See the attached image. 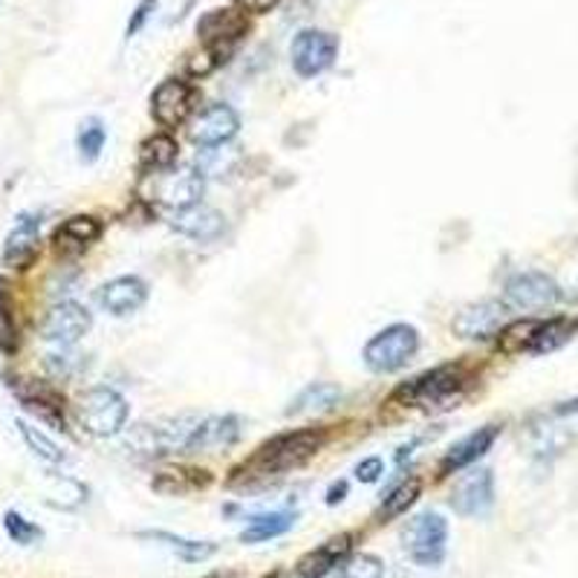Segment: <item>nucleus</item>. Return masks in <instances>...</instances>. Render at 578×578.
<instances>
[{"label":"nucleus","instance_id":"e433bc0d","mask_svg":"<svg viewBox=\"0 0 578 578\" xmlns=\"http://www.w3.org/2000/svg\"><path fill=\"white\" fill-rule=\"evenodd\" d=\"M17 347H21V335H17L15 318L0 304V353L3 356H15Z\"/></svg>","mask_w":578,"mask_h":578},{"label":"nucleus","instance_id":"2f4dec72","mask_svg":"<svg viewBox=\"0 0 578 578\" xmlns=\"http://www.w3.org/2000/svg\"><path fill=\"white\" fill-rule=\"evenodd\" d=\"M105 142H107L105 122L96 119V116L84 119L82 131H79V137H75V148H79L82 163H87V165L96 163L98 156H102V151H105Z\"/></svg>","mask_w":578,"mask_h":578},{"label":"nucleus","instance_id":"a878e982","mask_svg":"<svg viewBox=\"0 0 578 578\" xmlns=\"http://www.w3.org/2000/svg\"><path fill=\"white\" fill-rule=\"evenodd\" d=\"M139 538H145V541H156V544L168 546V550H174V553L182 558V562L188 564H200L205 562V558H212L214 553H217V546L212 544V541H191V538H179V535H172V532H163V530H154V532H139Z\"/></svg>","mask_w":578,"mask_h":578},{"label":"nucleus","instance_id":"79ce46f5","mask_svg":"<svg viewBox=\"0 0 578 578\" xmlns=\"http://www.w3.org/2000/svg\"><path fill=\"white\" fill-rule=\"evenodd\" d=\"M344 497H347V481H335L330 489H327V506L342 504Z\"/></svg>","mask_w":578,"mask_h":578},{"label":"nucleus","instance_id":"ea45409f","mask_svg":"<svg viewBox=\"0 0 578 578\" xmlns=\"http://www.w3.org/2000/svg\"><path fill=\"white\" fill-rule=\"evenodd\" d=\"M353 474H356L358 483H376L385 474L382 457H365V460L353 469Z\"/></svg>","mask_w":578,"mask_h":578},{"label":"nucleus","instance_id":"4468645a","mask_svg":"<svg viewBox=\"0 0 578 578\" xmlns=\"http://www.w3.org/2000/svg\"><path fill=\"white\" fill-rule=\"evenodd\" d=\"M197 90L182 79H165L151 96V114L163 128H179L194 110Z\"/></svg>","mask_w":578,"mask_h":578},{"label":"nucleus","instance_id":"a211bd4d","mask_svg":"<svg viewBox=\"0 0 578 578\" xmlns=\"http://www.w3.org/2000/svg\"><path fill=\"white\" fill-rule=\"evenodd\" d=\"M356 538V532H342V535L330 538V541H325L321 546L302 555V562L295 564V573L302 578H325L327 573H333L339 564L347 562Z\"/></svg>","mask_w":578,"mask_h":578},{"label":"nucleus","instance_id":"b1692460","mask_svg":"<svg viewBox=\"0 0 578 578\" xmlns=\"http://www.w3.org/2000/svg\"><path fill=\"white\" fill-rule=\"evenodd\" d=\"M342 400V391L330 382H312L307 385L293 402L286 408V416H312V414H327L333 411Z\"/></svg>","mask_w":578,"mask_h":578},{"label":"nucleus","instance_id":"39448f33","mask_svg":"<svg viewBox=\"0 0 578 578\" xmlns=\"http://www.w3.org/2000/svg\"><path fill=\"white\" fill-rule=\"evenodd\" d=\"M79 423L93 437H116L128 423V402L114 388H93L79 400Z\"/></svg>","mask_w":578,"mask_h":578},{"label":"nucleus","instance_id":"1a4fd4ad","mask_svg":"<svg viewBox=\"0 0 578 578\" xmlns=\"http://www.w3.org/2000/svg\"><path fill=\"white\" fill-rule=\"evenodd\" d=\"M290 56H293L295 73L302 79H316L335 64L339 38L333 33H325V30H302L295 35Z\"/></svg>","mask_w":578,"mask_h":578},{"label":"nucleus","instance_id":"473e14b6","mask_svg":"<svg viewBox=\"0 0 578 578\" xmlns=\"http://www.w3.org/2000/svg\"><path fill=\"white\" fill-rule=\"evenodd\" d=\"M538 327H541V321H532V318H523V321L506 325L504 330L497 333V335H500V339H497V344H500V351H504V353L527 351Z\"/></svg>","mask_w":578,"mask_h":578},{"label":"nucleus","instance_id":"6ab92c4d","mask_svg":"<svg viewBox=\"0 0 578 578\" xmlns=\"http://www.w3.org/2000/svg\"><path fill=\"white\" fill-rule=\"evenodd\" d=\"M148 302V284L137 275H122L107 281L102 290H98V304L102 310L110 312V316L122 318L137 312L142 304Z\"/></svg>","mask_w":578,"mask_h":578},{"label":"nucleus","instance_id":"f704fd0d","mask_svg":"<svg viewBox=\"0 0 578 578\" xmlns=\"http://www.w3.org/2000/svg\"><path fill=\"white\" fill-rule=\"evenodd\" d=\"M3 530H7V535L15 541V544L21 546H30L35 544V541H42V527H35L33 521H26L24 515L21 512H7L3 515Z\"/></svg>","mask_w":578,"mask_h":578},{"label":"nucleus","instance_id":"2eb2a0df","mask_svg":"<svg viewBox=\"0 0 578 578\" xmlns=\"http://www.w3.org/2000/svg\"><path fill=\"white\" fill-rule=\"evenodd\" d=\"M240 131V116H237L235 107L223 105V102H214L203 110V114L197 116L194 122H191V142L203 148H221L226 142L237 137Z\"/></svg>","mask_w":578,"mask_h":578},{"label":"nucleus","instance_id":"7c9ffc66","mask_svg":"<svg viewBox=\"0 0 578 578\" xmlns=\"http://www.w3.org/2000/svg\"><path fill=\"white\" fill-rule=\"evenodd\" d=\"M573 325L567 318H553V321H541V327L532 335V342L527 351L530 353H553L558 351L562 344L570 342Z\"/></svg>","mask_w":578,"mask_h":578},{"label":"nucleus","instance_id":"37998d69","mask_svg":"<svg viewBox=\"0 0 578 578\" xmlns=\"http://www.w3.org/2000/svg\"><path fill=\"white\" fill-rule=\"evenodd\" d=\"M209 578H246L244 573H237V570H221V573H212Z\"/></svg>","mask_w":578,"mask_h":578},{"label":"nucleus","instance_id":"0eeeda50","mask_svg":"<svg viewBox=\"0 0 578 578\" xmlns=\"http://www.w3.org/2000/svg\"><path fill=\"white\" fill-rule=\"evenodd\" d=\"M405 550L420 567H440L448 550V523L443 515L423 512L408 523Z\"/></svg>","mask_w":578,"mask_h":578},{"label":"nucleus","instance_id":"f8f14e48","mask_svg":"<svg viewBox=\"0 0 578 578\" xmlns=\"http://www.w3.org/2000/svg\"><path fill=\"white\" fill-rule=\"evenodd\" d=\"M246 30H249V21H246L244 9H212L197 21V35L203 47L221 52L223 58L244 38Z\"/></svg>","mask_w":578,"mask_h":578},{"label":"nucleus","instance_id":"c85d7f7f","mask_svg":"<svg viewBox=\"0 0 578 578\" xmlns=\"http://www.w3.org/2000/svg\"><path fill=\"white\" fill-rule=\"evenodd\" d=\"M420 492H423V483H420V477H408V481H402L397 489H391V495L385 497L382 506L376 509V521L388 523V521H393V518L405 515L408 509L414 506L416 497H420Z\"/></svg>","mask_w":578,"mask_h":578},{"label":"nucleus","instance_id":"9d476101","mask_svg":"<svg viewBox=\"0 0 578 578\" xmlns=\"http://www.w3.org/2000/svg\"><path fill=\"white\" fill-rule=\"evenodd\" d=\"M90 325H93V318L82 304L61 302L56 307H49V312L44 316L42 333L56 351H70L73 344H79L90 333Z\"/></svg>","mask_w":578,"mask_h":578},{"label":"nucleus","instance_id":"f3484780","mask_svg":"<svg viewBox=\"0 0 578 578\" xmlns=\"http://www.w3.org/2000/svg\"><path fill=\"white\" fill-rule=\"evenodd\" d=\"M42 249V217L38 214H21L3 244V263L9 269H26Z\"/></svg>","mask_w":578,"mask_h":578},{"label":"nucleus","instance_id":"72a5a7b5","mask_svg":"<svg viewBox=\"0 0 578 578\" xmlns=\"http://www.w3.org/2000/svg\"><path fill=\"white\" fill-rule=\"evenodd\" d=\"M52 483H56V489L47 495V504L58 506V509H75V506L84 504L87 489L82 483L70 481V477H52Z\"/></svg>","mask_w":578,"mask_h":578},{"label":"nucleus","instance_id":"a19ab883","mask_svg":"<svg viewBox=\"0 0 578 578\" xmlns=\"http://www.w3.org/2000/svg\"><path fill=\"white\" fill-rule=\"evenodd\" d=\"M237 9H244V12H252V15H263L269 9H275L281 0H235Z\"/></svg>","mask_w":578,"mask_h":578},{"label":"nucleus","instance_id":"cd10ccee","mask_svg":"<svg viewBox=\"0 0 578 578\" xmlns=\"http://www.w3.org/2000/svg\"><path fill=\"white\" fill-rule=\"evenodd\" d=\"M293 527H295V515L290 512L255 515L252 521L246 523V530L240 532V541H244V544H263L269 538L286 535Z\"/></svg>","mask_w":578,"mask_h":578},{"label":"nucleus","instance_id":"5701e85b","mask_svg":"<svg viewBox=\"0 0 578 578\" xmlns=\"http://www.w3.org/2000/svg\"><path fill=\"white\" fill-rule=\"evenodd\" d=\"M102 235V223L96 217H90V214H75L70 221H64L61 226L56 228V237H52V244H56L58 255H75L87 249L93 240H98Z\"/></svg>","mask_w":578,"mask_h":578},{"label":"nucleus","instance_id":"f03ea898","mask_svg":"<svg viewBox=\"0 0 578 578\" xmlns=\"http://www.w3.org/2000/svg\"><path fill=\"white\" fill-rule=\"evenodd\" d=\"M203 416L197 414H177V416H154L131 425L125 434L122 446L131 448L133 455L163 457L188 451V443L194 437L197 425Z\"/></svg>","mask_w":578,"mask_h":578},{"label":"nucleus","instance_id":"f257e3e1","mask_svg":"<svg viewBox=\"0 0 578 578\" xmlns=\"http://www.w3.org/2000/svg\"><path fill=\"white\" fill-rule=\"evenodd\" d=\"M327 434L321 428H298V432H286L263 443L240 469H235L237 481H255V477H272V474H284L290 469H298L310 457H316L325 446Z\"/></svg>","mask_w":578,"mask_h":578},{"label":"nucleus","instance_id":"6e6552de","mask_svg":"<svg viewBox=\"0 0 578 578\" xmlns=\"http://www.w3.org/2000/svg\"><path fill=\"white\" fill-rule=\"evenodd\" d=\"M562 302V286L546 272H518L506 281L504 304L515 310H550Z\"/></svg>","mask_w":578,"mask_h":578},{"label":"nucleus","instance_id":"423d86ee","mask_svg":"<svg viewBox=\"0 0 578 578\" xmlns=\"http://www.w3.org/2000/svg\"><path fill=\"white\" fill-rule=\"evenodd\" d=\"M203 174L191 168H163V172L148 174V200L160 205H168L172 212H182L188 205L200 203L203 197Z\"/></svg>","mask_w":578,"mask_h":578},{"label":"nucleus","instance_id":"58836bf2","mask_svg":"<svg viewBox=\"0 0 578 578\" xmlns=\"http://www.w3.org/2000/svg\"><path fill=\"white\" fill-rule=\"evenodd\" d=\"M221 61H226L221 52H214V49L203 47V52H197V56L188 61V70H191V75H209L214 67L221 64Z\"/></svg>","mask_w":578,"mask_h":578},{"label":"nucleus","instance_id":"20e7f679","mask_svg":"<svg viewBox=\"0 0 578 578\" xmlns=\"http://www.w3.org/2000/svg\"><path fill=\"white\" fill-rule=\"evenodd\" d=\"M420 351V330L411 325H391L379 330V333L365 344V365L374 374H397Z\"/></svg>","mask_w":578,"mask_h":578},{"label":"nucleus","instance_id":"4c0bfd02","mask_svg":"<svg viewBox=\"0 0 578 578\" xmlns=\"http://www.w3.org/2000/svg\"><path fill=\"white\" fill-rule=\"evenodd\" d=\"M156 3H160V0H139L137 9H133L131 21H128V26H125V38H137V35L145 30L148 17L154 15Z\"/></svg>","mask_w":578,"mask_h":578},{"label":"nucleus","instance_id":"c9c22d12","mask_svg":"<svg viewBox=\"0 0 578 578\" xmlns=\"http://www.w3.org/2000/svg\"><path fill=\"white\" fill-rule=\"evenodd\" d=\"M335 578H385V567L376 555H356L339 567Z\"/></svg>","mask_w":578,"mask_h":578},{"label":"nucleus","instance_id":"c756f323","mask_svg":"<svg viewBox=\"0 0 578 578\" xmlns=\"http://www.w3.org/2000/svg\"><path fill=\"white\" fill-rule=\"evenodd\" d=\"M17 434H21V440L26 443V448L33 451L38 460H44V463L49 465H58V463H64L67 455H64V448L58 446L49 434H44L42 428H35L33 423H26V420H17Z\"/></svg>","mask_w":578,"mask_h":578},{"label":"nucleus","instance_id":"ddd939ff","mask_svg":"<svg viewBox=\"0 0 578 578\" xmlns=\"http://www.w3.org/2000/svg\"><path fill=\"white\" fill-rule=\"evenodd\" d=\"M506 325V304L504 302H477L469 304L463 310L457 312L455 321H451V330H455L460 339L465 342H486L492 335H497Z\"/></svg>","mask_w":578,"mask_h":578},{"label":"nucleus","instance_id":"4be33fe9","mask_svg":"<svg viewBox=\"0 0 578 578\" xmlns=\"http://www.w3.org/2000/svg\"><path fill=\"white\" fill-rule=\"evenodd\" d=\"M240 440V420L232 414L203 416L197 425L194 437L188 443V451H221Z\"/></svg>","mask_w":578,"mask_h":578},{"label":"nucleus","instance_id":"9b49d317","mask_svg":"<svg viewBox=\"0 0 578 578\" xmlns=\"http://www.w3.org/2000/svg\"><path fill=\"white\" fill-rule=\"evenodd\" d=\"M448 504L463 518H486L495 509V474L492 469H474L455 483Z\"/></svg>","mask_w":578,"mask_h":578},{"label":"nucleus","instance_id":"7ed1b4c3","mask_svg":"<svg viewBox=\"0 0 578 578\" xmlns=\"http://www.w3.org/2000/svg\"><path fill=\"white\" fill-rule=\"evenodd\" d=\"M465 374L460 365H440L434 370L414 376L411 382L400 385L393 391V402L402 405H420V408H451V402L460 400L463 391Z\"/></svg>","mask_w":578,"mask_h":578},{"label":"nucleus","instance_id":"393cba45","mask_svg":"<svg viewBox=\"0 0 578 578\" xmlns=\"http://www.w3.org/2000/svg\"><path fill=\"white\" fill-rule=\"evenodd\" d=\"M209 483H212V474L203 469H163L156 472L151 486L160 495H188V492L205 489Z\"/></svg>","mask_w":578,"mask_h":578},{"label":"nucleus","instance_id":"bb28decb","mask_svg":"<svg viewBox=\"0 0 578 578\" xmlns=\"http://www.w3.org/2000/svg\"><path fill=\"white\" fill-rule=\"evenodd\" d=\"M179 145L177 139L168 137V133H156V137L145 139L142 148H139V165H142V172H163V168H172L177 163Z\"/></svg>","mask_w":578,"mask_h":578},{"label":"nucleus","instance_id":"412c9836","mask_svg":"<svg viewBox=\"0 0 578 578\" xmlns=\"http://www.w3.org/2000/svg\"><path fill=\"white\" fill-rule=\"evenodd\" d=\"M497 434H500L497 425H483V428L472 432L460 443H455V446L446 451V457L440 460V477L463 472V469H469L472 463H477V460H481V457L486 455L492 446H495Z\"/></svg>","mask_w":578,"mask_h":578},{"label":"nucleus","instance_id":"dca6fc26","mask_svg":"<svg viewBox=\"0 0 578 578\" xmlns=\"http://www.w3.org/2000/svg\"><path fill=\"white\" fill-rule=\"evenodd\" d=\"M9 388L24 402V408L42 416L44 423L64 428V397L52 385L38 382V379H9Z\"/></svg>","mask_w":578,"mask_h":578},{"label":"nucleus","instance_id":"aec40b11","mask_svg":"<svg viewBox=\"0 0 578 578\" xmlns=\"http://www.w3.org/2000/svg\"><path fill=\"white\" fill-rule=\"evenodd\" d=\"M172 228L182 237H191V240H200V244H212L226 232V217L217 209L197 203L182 209V212H174Z\"/></svg>","mask_w":578,"mask_h":578}]
</instances>
